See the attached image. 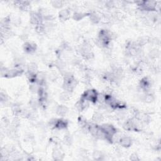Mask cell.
Masks as SVG:
<instances>
[{"mask_svg":"<svg viewBox=\"0 0 161 161\" xmlns=\"http://www.w3.org/2000/svg\"><path fill=\"white\" fill-rule=\"evenodd\" d=\"M77 84L76 79L74 78V76L71 73H66L64 76V83L63 88L69 93L73 91Z\"/></svg>","mask_w":161,"mask_h":161,"instance_id":"cell-1","label":"cell"},{"mask_svg":"<svg viewBox=\"0 0 161 161\" xmlns=\"http://www.w3.org/2000/svg\"><path fill=\"white\" fill-rule=\"evenodd\" d=\"M23 49L28 54H32L35 52L37 49V45L34 43L26 42L23 45Z\"/></svg>","mask_w":161,"mask_h":161,"instance_id":"cell-11","label":"cell"},{"mask_svg":"<svg viewBox=\"0 0 161 161\" xmlns=\"http://www.w3.org/2000/svg\"><path fill=\"white\" fill-rule=\"evenodd\" d=\"M64 142L66 145H67V146H71L72 142V139L71 135L69 134L66 135L64 138Z\"/></svg>","mask_w":161,"mask_h":161,"instance_id":"cell-22","label":"cell"},{"mask_svg":"<svg viewBox=\"0 0 161 161\" xmlns=\"http://www.w3.org/2000/svg\"><path fill=\"white\" fill-rule=\"evenodd\" d=\"M68 108L64 105H59L56 108V113L59 116L64 117L68 113Z\"/></svg>","mask_w":161,"mask_h":161,"instance_id":"cell-14","label":"cell"},{"mask_svg":"<svg viewBox=\"0 0 161 161\" xmlns=\"http://www.w3.org/2000/svg\"><path fill=\"white\" fill-rule=\"evenodd\" d=\"M99 94L95 90H89L86 91L81 96V97L87 101L96 103L98 101Z\"/></svg>","mask_w":161,"mask_h":161,"instance_id":"cell-7","label":"cell"},{"mask_svg":"<svg viewBox=\"0 0 161 161\" xmlns=\"http://www.w3.org/2000/svg\"><path fill=\"white\" fill-rule=\"evenodd\" d=\"M139 122V121L136 120L135 118H130L126 121L123 126L125 130L128 131L139 132L141 130Z\"/></svg>","mask_w":161,"mask_h":161,"instance_id":"cell-4","label":"cell"},{"mask_svg":"<svg viewBox=\"0 0 161 161\" xmlns=\"http://www.w3.org/2000/svg\"><path fill=\"white\" fill-rule=\"evenodd\" d=\"M118 143L122 147L125 148H128L131 147L132 145V140L128 136H122L118 140Z\"/></svg>","mask_w":161,"mask_h":161,"instance_id":"cell-9","label":"cell"},{"mask_svg":"<svg viewBox=\"0 0 161 161\" xmlns=\"http://www.w3.org/2000/svg\"><path fill=\"white\" fill-rule=\"evenodd\" d=\"M106 6L108 8H113L115 6V2H106Z\"/></svg>","mask_w":161,"mask_h":161,"instance_id":"cell-25","label":"cell"},{"mask_svg":"<svg viewBox=\"0 0 161 161\" xmlns=\"http://www.w3.org/2000/svg\"><path fill=\"white\" fill-rule=\"evenodd\" d=\"M69 93L65 91L62 93L61 95H60V100L62 101H67L69 100L70 98V96H69Z\"/></svg>","mask_w":161,"mask_h":161,"instance_id":"cell-21","label":"cell"},{"mask_svg":"<svg viewBox=\"0 0 161 161\" xmlns=\"http://www.w3.org/2000/svg\"><path fill=\"white\" fill-rule=\"evenodd\" d=\"M23 73V71L21 68H16L8 69L5 67L1 68V74L2 77L5 78H13L21 76Z\"/></svg>","mask_w":161,"mask_h":161,"instance_id":"cell-3","label":"cell"},{"mask_svg":"<svg viewBox=\"0 0 161 161\" xmlns=\"http://www.w3.org/2000/svg\"><path fill=\"white\" fill-rule=\"evenodd\" d=\"M38 67L35 63H30L28 66V73L32 74H37Z\"/></svg>","mask_w":161,"mask_h":161,"instance_id":"cell-15","label":"cell"},{"mask_svg":"<svg viewBox=\"0 0 161 161\" xmlns=\"http://www.w3.org/2000/svg\"><path fill=\"white\" fill-rule=\"evenodd\" d=\"M88 106H89V101H87L82 97H80V100L77 102L76 104L77 109L80 111H84L87 108Z\"/></svg>","mask_w":161,"mask_h":161,"instance_id":"cell-10","label":"cell"},{"mask_svg":"<svg viewBox=\"0 0 161 161\" xmlns=\"http://www.w3.org/2000/svg\"><path fill=\"white\" fill-rule=\"evenodd\" d=\"M130 159L133 160V161H136V160H139L140 159L139 157V156H137V154H133L130 156Z\"/></svg>","mask_w":161,"mask_h":161,"instance_id":"cell-26","label":"cell"},{"mask_svg":"<svg viewBox=\"0 0 161 161\" xmlns=\"http://www.w3.org/2000/svg\"><path fill=\"white\" fill-rule=\"evenodd\" d=\"M140 10L144 12H154L157 10V2L154 1H143L139 2Z\"/></svg>","mask_w":161,"mask_h":161,"instance_id":"cell-5","label":"cell"},{"mask_svg":"<svg viewBox=\"0 0 161 161\" xmlns=\"http://www.w3.org/2000/svg\"><path fill=\"white\" fill-rule=\"evenodd\" d=\"M0 98H1L2 103H6L8 101V96L3 92L1 93V96H0Z\"/></svg>","mask_w":161,"mask_h":161,"instance_id":"cell-24","label":"cell"},{"mask_svg":"<svg viewBox=\"0 0 161 161\" xmlns=\"http://www.w3.org/2000/svg\"><path fill=\"white\" fill-rule=\"evenodd\" d=\"M51 3L52 6L56 8H61L63 6L64 2L62 1H53V2H51Z\"/></svg>","mask_w":161,"mask_h":161,"instance_id":"cell-23","label":"cell"},{"mask_svg":"<svg viewBox=\"0 0 161 161\" xmlns=\"http://www.w3.org/2000/svg\"><path fill=\"white\" fill-rule=\"evenodd\" d=\"M103 116L99 112H96L93 116V120L94 122H100L103 120Z\"/></svg>","mask_w":161,"mask_h":161,"instance_id":"cell-20","label":"cell"},{"mask_svg":"<svg viewBox=\"0 0 161 161\" xmlns=\"http://www.w3.org/2000/svg\"><path fill=\"white\" fill-rule=\"evenodd\" d=\"M100 128L105 135V140L113 143V136L117 133V128L111 124H103L100 126Z\"/></svg>","mask_w":161,"mask_h":161,"instance_id":"cell-2","label":"cell"},{"mask_svg":"<svg viewBox=\"0 0 161 161\" xmlns=\"http://www.w3.org/2000/svg\"><path fill=\"white\" fill-rule=\"evenodd\" d=\"M151 80L148 77H143L140 82V87L141 90L145 93L149 92L151 88Z\"/></svg>","mask_w":161,"mask_h":161,"instance_id":"cell-8","label":"cell"},{"mask_svg":"<svg viewBox=\"0 0 161 161\" xmlns=\"http://www.w3.org/2000/svg\"><path fill=\"white\" fill-rule=\"evenodd\" d=\"M71 17V12L67 9L61 10L59 13V17L61 21H65L69 19Z\"/></svg>","mask_w":161,"mask_h":161,"instance_id":"cell-12","label":"cell"},{"mask_svg":"<svg viewBox=\"0 0 161 161\" xmlns=\"http://www.w3.org/2000/svg\"><path fill=\"white\" fill-rule=\"evenodd\" d=\"M89 17H90V21L94 24H98L101 20V17L97 13H90L89 15Z\"/></svg>","mask_w":161,"mask_h":161,"instance_id":"cell-17","label":"cell"},{"mask_svg":"<svg viewBox=\"0 0 161 161\" xmlns=\"http://www.w3.org/2000/svg\"><path fill=\"white\" fill-rule=\"evenodd\" d=\"M90 13H79V12H76L73 14L72 16V18L74 20H80L83 19L84 17H86V16H89Z\"/></svg>","mask_w":161,"mask_h":161,"instance_id":"cell-16","label":"cell"},{"mask_svg":"<svg viewBox=\"0 0 161 161\" xmlns=\"http://www.w3.org/2000/svg\"><path fill=\"white\" fill-rule=\"evenodd\" d=\"M49 125L52 128L61 130L67 127L68 122L67 120L63 119H52L49 122Z\"/></svg>","mask_w":161,"mask_h":161,"instance_id":"cell-6","label":"cell"},{"mask_svg":"<svg viewBox=\"0 0 161 161\" xmlns=\"http://www.w3.org/2000/svg\"><path fill=\"white\" fill-rule=\"evenodd\" d=\"M154 99L155 98H154V95H153L150 92L146 93V94H145V95L143 96V100L147 103H151L152 101H154Z\"/></svg>","mask_w":161,"mask_h":161,"instance_id":"cell-19","label":"cell"},{"mask_svg":"<svg viewBox=\"0 0 161 161\" xmlns=\"http://www.w3.org/2000/svg\"><path fill=\"white\" fill-rule=\"evenodd\" d=\"M52 157L54 160H61L64 159V154L63 152L60 149L55 148V149H54L52 152Z\"/></svg>","mask_w":161,"mask_h":161,"instance_id":"cell-13","label":"cell"},{"mask_svg":"<svg viewBox=\"0 0 161 161\" xmlns=\"http://www.w3.org/2000/svg\"><path fill=\"white\" fill-rule=\"evenodd\" d=\"M92 157L95 160H102L104 159V155L101 151L96 150L93 153Z\"/></svg>","mask_w":161,"mask_h":161,"instance_id":"cell-18","label":"cell"}]
</instances>
